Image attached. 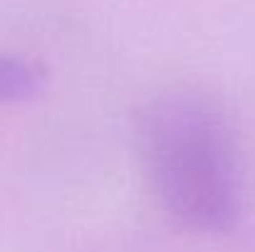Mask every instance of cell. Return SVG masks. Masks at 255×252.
<instances>
[{
    "mask_svg": "<svg viewBox=\"0 0 255 252\" xmlns=\"http://www.w3.org/2000/svg\"><path fill=\"white\" fill-rule=\"evenodd\" d=\"M139 149L164 208L191 230L226 233L243 210V175L231 124L203 91L173 89L139 114Z\"/></svg>",
    "mask_w": 255,
    "mask_h": 252,
    "instance_id": "1",
    "label": "cell"
},
{
    "mask_svg": "<svg viewBox=\"0 0 255 252\" xmlns=\"http://www.w3.org/2000/svg\"><path fill=\"white\" fill-rule=\"evenodd\" d=\"M45 86V70L17 55H0V104L32 99Z\"/></svg>",
    "mask_w": 255,
    "mask_h": 252,
    "instance_id": "2",
    "label": "cell"
}]
</instances>
